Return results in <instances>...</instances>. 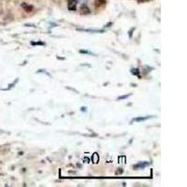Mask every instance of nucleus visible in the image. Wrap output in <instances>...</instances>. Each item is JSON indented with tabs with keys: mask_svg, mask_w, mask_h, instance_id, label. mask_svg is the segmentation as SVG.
<instances>
[{
	"mask_svg": "<svg viewBox=\"0 0 187 187\" xmlns=\"http://www.w3.org/2000/svg\"><path fill=\"white\" fill-rule=\"evenodd\" d=\"M78 0H68V9L69 11H76Z\"/></svg>",
	"mask_w": 187,
	"mask_h": 187,
	"instance_id": "nucleus-1",
	"label": "nucleus"
},
{
	"mask_svg": "<svg viewBox=\"0 0 187 187\" xmlns=\"http://www.w3.org/2000/svg\"><path fill=\"white\" fill-rule=\"evenodd\" d=\"M81 11V13L82 14H89L90 13V8H88L86 5H82Z\"/></svg>",
	"mask_w": 187,
	"mask_h": 187,
	"instance_id": "nucleus-2",
	"label": "nucleus"
},
{
	"mask_svg": "<svg viewBox=\"0 0 187 187\" xmlns=\"http://www.w3.org/2000/svg\"><path fill=\"white\" fill-rule=\"evenodd\" d=\"M22 7L24 8V11H25L26 12H30L32 11V7L31 6H28V5H26L25 3H23L22 4Z\"/></svg>",
	"mask_w": 187,
	"mask_h": 187,
	"instance_id": "nucleus-3",
	"label": "nucleus"
},
{
	"mask_svg": "<svg viewBox=\"0 0 187 187\" xmlns=\"http://www.w3.org/2000/svg\"><path fill=\"white\" fill-rule=\"evenodd\" d=\"M96 6H103L104 4H106V0H96Z\"/></svg>",
	"mask_w": 187,
	"mask_h": 187,
	"instance_id": "nucleus-4",
	"label": "nucleus"
},
{
	"mask_svg": "<svg viewBox=\"0 0 187 187\" xmlns=\"http://www.w3.org/2000/svg\"><path fill=\"white\" fill-rule=\"evenodd\" d=\"M148 118H150V117H142V118H137V119H135V121H136V122H140V121H145V120H147V119H148Z\"/></svg>",
	"mask_w": 187,
	"mask_h": 187,
	"instance_id": "nucleus-5",
	"label": "nucleus"
},
{
	"mask_svg": "<svg viewBox=\"0 0 187 187\" xmlns=\"http://www.w3.org/2000/svg\"><path fill=\"white\" fill-rule=\"evenodd\" d=\"M147 165H148L147 163H145V164H142V163H140V164H139V165L135 166L134 168H135V169H137V168H140H140H141V166H142V168H144V166H147Z\"/></svg>",
	"mask_w": 187,
	"mask_h": 187,
	"instance_id": "nucleus-6",
	"label": "nucleus"
},
{
	"mask_svg": "<svg viewBox=\"0 0 187 187\" xmlns=\"http://www.w3.org/2000/svg\"><path fill=\"white\" fill-rule=\"evenodd\" d=\"M139 2H145V1H149V0H137Z\"/></svg>",
	"mask_w": 187,
	"mask_h": 187,
	"instance_id": "nucleus-7",
	"label": "nucleus"
}]
</instances>
